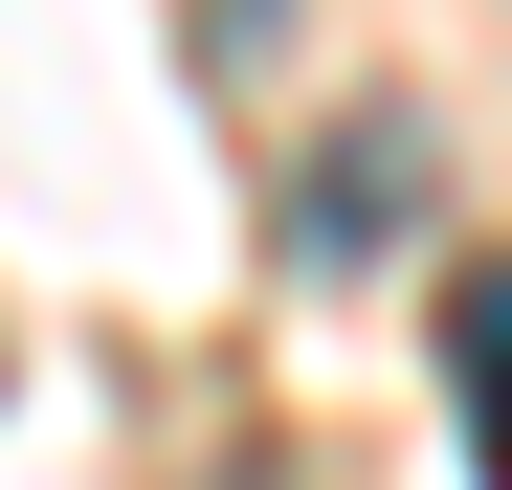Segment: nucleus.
<instances>
[{
  "mask_svg": "<svg viewBox=\"0 0 512 490\" xmlns=\"http://www.w3.org/2000/svg\"><path fill=\"white\" fill-rule=\"evenodd\" d=\"M401 223H423V134H334L290 179V245H312V268H357V245H401Z\"/></svg>",
  "mask_w": 512,
  "mask_h": 490,
  "instance_id": "nucleus-1",
  "label": "nucleus"
},
{
  "mask_svg": "<svg viewBox=\"0 0 512 490\" xmlns=\"http://www.w3.org/2000/svg\"><path fill=\"white\" fill-rule=\"evenodd\" d=\"M446 379H468V424L512 401V268H468V290H446Z\"/></svg>",
  "mask_w": 512,
  "mask_h": 490,
  "instance_id": "nucleus-2",
  "label": "nucleus"
},
{
  "mask_svg": "<svg viewBox=\"0 0 512 490\" xmlns=\"http://www.w3.org/2000/svg\"><path fill=\"white\" fill-rule=\"evenodd\" d=\"M201 23H223V45H268V23H290V0H201Z\"/></svg>",
  "mask_w": 512,
  "mask_h": 490,
  "instance_id": "nucleus-3",
  "label": "nucleus"
},
{
  "mask_svg": "<svg viewBox=\"0 0 512 490\" xmlns=\"http://www.w3.org/2000/svg\"><path fill=\"white\" fill-rule=\"evenodd\" d=\"M490 490H512V401H490Z\"/></svg>",
  "mask_w": 512,
  "mask_h": 490,
  "instance_id": "nucleus-4",
  "label": "nucleus"
}]
</instances>
